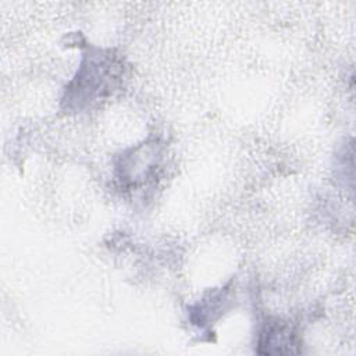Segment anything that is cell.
Instances as JSON below:
<instances>
[{
  "mask_svg": "<svg viewBox=\"0 0 356 356\" xmlns=\"http://www.w3.org/2000/svg\"><path fill=\"white\" fill-rule=\"evenodd\" d=\"M118 65L108 56L90 54L85 60L67 89L65 102L74 103L76 107H83L97 99H102L113 86Z\"/></svg>",
  "mask_w": 356,
  "mask_h": 356,
  "instance_id": "1",
  "label": "cell"
},
{
  "mask_svg": "<svg viewBox=\"0 0 356 356\" xmlns=\"http://www.w3.org/2000/svg\"><path fill=\"white\" fill-rule=\"evenodd\" d=\"M259 353H298L299 339L293 328L278 318L268 320L263 324L257 341Z\"/></svg>",
  "mask_w": 356,
  "mask_h": 356,
  "instance_id": "2",
  "label": "cell"
}]
</instances>
